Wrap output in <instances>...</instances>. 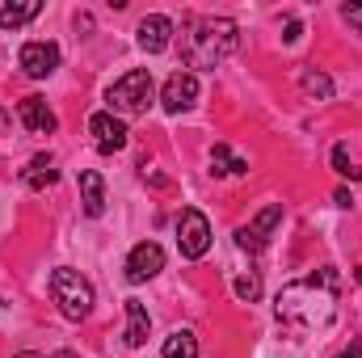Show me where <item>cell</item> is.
<instances>
[{
  "label": "cell",
  "instance_id": "3957f363",
  "mask_svg": "<svg viewBox=\"0 0 362 358\" xmlns=\"http://www.w3.org/2000/svg\"><path fill=\"white\" fill-rule=\"evenodd\" d=\"M51 295H55V304H59V312L68 316V321H85L93 312V287L89 278L81 274V270L72 266H59L51 274Z\"/></svg>",
  "mask_w": 362,
  "mask_h": 358
},
{
  "label": "cell",
  "instance_id": "7a4b0ae2",
  "mask_svg": "<svg viewBox=\"0 0 362 358\" xmlns=\"http://www.w3.org/2000/svg\"><path fill=\"white\" fill-rule=\"evenodd\" d=\"M181 51L189 68H215L236 51V21L228 17H189L181 34Z\"/></svg>",
  "mask_w": 362,
  "mask_h": 358
},
{
  "label": "cell",
  "instance_id": "44dd1931",
  "mask_svg": "<svg viewBox=\"0 0 362 358\" xmlns=\"http://www.w3.org/2000/svg\"><path fill=\"white\" fill-rule=\"evenodd\" d=\"M333 169H337L341 178H362V169H350V152H346V144L333 148Z\"/></svg>",
  "mask_w": 362,
  "mask_h": 358
},
{
  "label": "cell",
  "instance_id": "cb8c5ba5",
  "mask_svg": "<svg viewBox=\"0 0 362 358\" xmlns=\"http://www.w3.org/2000/svg\"><path fill=\"white\" fill-rule=\"evenodd\" d=\"M299 34H303V25H299V21H286V34H282V38H286V42H299Z\"/></svg>",
  "mask_w": 362,
  "mask_h": 358
},
{
  "label": "cell",
  "instance_id": "2e32d148",
  "mask_svg": "<svg viewBox=\"0 0 362 358\" xmlns=\"http://www.w3.org/2000/svg\"><path fill=\"white\" fill-rule=\"evenodd\" d=\"M160 354L165 358H198V337H194L189 329H173V333L165 337Z\"/></svg>",
  "mask_w": 362,
  "mask_h": 358
},
{
  "label": "cell",
  "instance_id": "8992f818",
  "mask_svg": "<svg viewBox=\"0 0 362 358\" xmlns=\"http://www.w3.org/2000/svg\"><path fill=\"white\" fill-rule=\"evenodd\" d=\"M89 135H93V144H97L101 156H114V152L127 148V122L114 118L110 110H97V114L89 118Z\"/></svg>",
  "mask_w": 362,
  "mask_h": 358
},
{
  "label": "cell",
  "instance_id": "e0dca14e",
  "mask_svg": "<svg viewBox=\"0 0 362 358\" xmlns=\"http://www.w3.org/2000/svg\"><path fill=\"white\" fill-rule=\"evenodd\" d=\"M211 173H215V178H223V173H249V165H245L240 156H232L228 144H215V148H211Z\"/></svg>",
  "mask_w": 362,
  "mask_h": 358
},
{
  "label": "cell",
  "instance_id": "4316f807",
  "mask_svg": "<svg viewBox=\"0 0 362 358\" xmlns=\"http://www.w3.org/2000/svg\"><path fill=\"white\" fill-rule=\"evenodd\" d=\"M17 358H38V354H30V350H21V354H17Z\"/></svg>",
  "mask_w": 362,
  "mask_h": 358
},
{
  "label": "cell",
  "instance_id": "5b68a950",
  "mask_svg": "<svg viewBox=\"0 0 362 358\" xmlns=\"http://www.w3.org/2000/svg\"><path fill=\"white\" fill-rule=\"evenodd\" d=\"M177 249L181 258H189V262H198V258H206V249H211V219L198 211V207H185L177 219Z\"/></svg>",
  "mask_w": 362,
  "mask_h": 358
},
{
  "label": "cell",
  "instance_id": "d4e9b609",
  "mask_svg": "<svg viewBox=\"0 0 362 358\" xmlns=\"http://www.w3.org/2000/svg\"><path fill=\"white\" fill-rule=\"evenodd\" d=\"M337 358H362V337H358V342H354V346H350V350H341V354H337Z\"/></svg>",
  "mask_w": 362,
  "mask_h": 358
},
{
  "label": "cell",
  "instance_id": "277c9868",
  "mask_svg": "<svg viewBox=\"0 0 362 358\" xmlns=\"http://www.w3.org/2000/svg\"><path fill=\"white\" fill-rule=\"evenodd\" d=\"M152 97H156V85H152V72H144V68H135L110 85V105L118 114H144L152 105Z\"/></svg>",
  "mask_w": 362,
  "mask_h": 358
},
{
  "label": "cell",
  "instance_id": "ba28073f",
  "mask_svg": "<svg viewBox=\"0 0 362 358\" xmlns=\"http://www.w3.org/2000/svg\"><path fill=\"white\" fill-rule=\"evenodd\" d=\"M160 270H165V249H160L156 241H144V245L131 249V258H127V278H131V282H148V278H156Z\"/></svg>",
  "mask_w": 362,
  "mask_h": 358
},
{
  "label": "cell",
  "instance_id": "30bf717a",
  "mask_svg": "<svg viewBox=\"0 0 362 358\" xmlns=\"http://www.w3.org/2000/svg\"><path fill=\"white\" fill-rule=\"evenodd\" d=\"M169 42H173V21H169L165 13H152V17L139 21V47H144L148 55H160Z\"/></svg>",
  "mask_w": 362,
  "mask_h": 358
},
{
  "label": "cell",
  "instance_id": "603a6c76",
  "mask_svg": "<svg viewBox=\"0 0 362 358\" xmlns=\"http://www.w3.org/2000/svg\"><path fill=\"white\" fill-rule=\"evenodd\" d=\"M341 17H346V21L362 34V4H341Z\"/></svg>",
  "mask_w": 362,
  "mask_h": 358
},
{
  "label": "cell",
  "instance_id": "f1b7e54d",
  "mask_svg": "<svg viewBox=\"0 0 362 358\" xmlns=\"http://www.w3.org/2000/svg\"><path fill=\"white\" fill-rule=\"evenodd\" d=\"M354 278H358V282H362V270H358V274H354Z\"/></svg>",
  "mask_w": 362,
  "mask_h": 358
},
{
  "label": "cell",
  "instance_id": "52a82bcc",
  "mask_svg": "<svg viewBox=\"0 0 362 358\" xmlns=\"http://www.w3.org/2000/svg\"><path fill=\"white\" fill-rule=\"evenodd\" d=\"M194 101H198V76L194 72H173L165 81V89H160V105L169 114H185Z\"/></svg>",
  "mask_w": 362,
  "mask_h": 358
},
{
  "label": "cell",
  "instance_id": "8fae6325",
  "mask_svg": "<svg viewBox=\"0 0 362 358\" xmlns=\"http://www.w3.org/2000/svg\"><path fill=\"white\" fill-rule=\"evenodd\" d=\"M17 114H21V122H25L34 135H51V131H55V114L47 110L42 97H21V101H17Z\"/></svg>",
  "mask_w": 362,
  "mask_h": 358
},
{
  "label": "cell",
  "instance_id": "d6986e66",
  "mask_svg": "<svg viewBox=\"0 0 362 358\" xmlns=\"http://www.w3.org/2000/svg\"><path fill=\"white\" fill-rule=\"evenodd\" d=\"M278 224H282V207H278V202H270V207H266V211H262V215H257V219L249 224V228H253V232H257V236L266 241V236H270Z\"/></svg>",
  "mask_w": 362,
  "mask_h": 358
},
{
  "label": "cell",
  "instance_id": "4fadbf2b",
  "mask_svg": "<svg viewBox=\"0 0 362 358\" xmlns=\"http://www.w3.org/2000/svg\"><path fill=\"white\" fill-rule=\"evenodd\" d=\"M81 202H85V215H101L105 211V185H101V173L97 169H85L81 173Z\"/></svg>",
  "mask_w": 362,
  "mask_h": 358
},
{
  "label": "cell",
  "instance_id": "484cf974",
  "mask_svg": "<svg viewBox=\"0 0 362 358\" xmlns=\"http://www.w3.org/2000/svg\"><path fill=\"white\" fill-rule=\"evenodd\" d=\"M51 358H76V354L72 350H59V354H51Z\"/></svg>",
  "mask_w": 362,
  "mask_h": 358
},
{
  "label": "cell",
  "instance_id": "7c38bea8",
  "mask_svg": "<svg viewBox=\"0 0 362 358\" xmlns=\"http://www.w3.org/2000/svg\"><path fill=\"white\" fill-rule=\"evenodd\" d=\"M148 329H152L148 308H144L139 299H127V346H131V350H139V346L148 342Z\"/></svg>",
  "mask_w": 362,
  "mask_h": 358
},
{
  "label": "cell",
  "instance_id": "83f0119b",
  "mask_svg": "<svg viewBox=\"0 0 362 358\" xmlns=\"http://www.w3.org/2000/svg\"><path fill=\"white\" fill-rule=\"evenodd\" d=\"M4 122H8V114H4V110H0V127H4Z\"/></svg>",
  "mask_w": 362,
  "mask_h": 358
},
{
  "label": "cell",
  "instance_id": "9a60e30c",
  "mask_svg": "<svg viewBox=\"0 0 362 358\" xmlns=\"http://www.w3.org/2000/svg\"><path fill=\"white\" fill-rule=\"evenodd\" d=\"M42 13V4L38 0H21V4H4L0 8V30H21L25 21H34Z\"/></svg>",
  "mask_w": 362,
  "mask_h": 358
},
{
  "label": "cell",
  "instance_id": "ac0fdd59",
  "mask_svg": "<svg viewBox=\"0 0 362 358\" xmlns=\"http://www.w3.org/2000/svg\"><path fill=\"white\" fill-rule=\"evenodd\" d=\"M303 93H312V97H320V101H329V97H333V81H329L325 72H316V68H308V72H303Z\"/></svg>",
  "mask_w": 362,
  "mask_h": 358
},
{
  "label": "cell",
  "instance_id": "9c48e42d",
  "mask_svg": "<svg viewBox=\"0 0 362 358\" xmlns=\"http://www.w3.org/2000/svg\"><path fill=\"white\" fill-rule=\"evenodd\" d=\"M17 59H21V72H25V76L42 81V76H51V72L59 68V47H55V42H25Z\"/></svg>",
  "mask_w": 362,
  "mask_h": 358
},
{
  "label": "cell",
  "instance_id": "6da1fadb",
  "mask_svg": "<svg viewBox=\"0 0 362 358\" xmlns=\"http://www.w3.org/2000/svg\"><path fill=\"white\" fill-rule=\"evenodd\" d=\"M333 299H337V274L325 266L320 274L303 278V282H291L282 295H278V321L282 325H295V329H325L333 321Z\"/></svg>",
  "mask_w": 362,
  "mask_h": 358
},
{
  "label": "cell",
  "instance_id": "ffe728a7",
  "mask_svg": "<svg viewBox=\"0 0 362 358\" xmlns=\"http://www.w3.org/2000/svg\"><path fill=\"white\" fill-rule=\"evenodd\" d=\"M232 287H236V295H240V299H249V304L262 295V278H257V274H240Z\"/></svg>",
  "mask_w": 362,
  "mask_h": 358
},
{
  "label": "cell",
  "instance_id": "7402d4cb",
  "mask_svg": "<svg viewBox=\"0 0 362 358\" xmlns=\"http://www.w3.org/2000/svg\"><path fill=\"white\" fill-rule=\"evenodd\" d=\"M236 245H240L245 253H262V249H266V241H262L253 228H240V232H236Z\"/></svg>",
  "mask_w": 362,
  "mask_h": 358
},
{
  "label": "cell",
  "instance_id": "5bb4252c",
  "mask_svg": "<svg viewBox=\"0 0 362 358\" xmlns=\"http://www.w3.org/2000/svg\"><path fill=\"white\" fill-rule=\"evenodd\" d=\"M21 181H25L30 190H47V185H55V181H59V169H55V161H51V156L42 152V156H34V161L25 165Z\"/></svg>",
  "mask_w": 362,
  "mask_h": 358
}]
</instances>
